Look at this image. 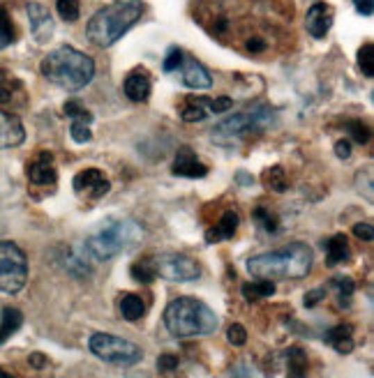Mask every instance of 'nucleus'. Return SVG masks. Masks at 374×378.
Segmentation results:
<instances>
[{
    "mask_svg": "<svg viewBox=\"0 0 374 378\" xmlns=\"http://www.w3.org/2000/svg\"><path fill=\"white\" fill-rule=\"evenodd\" d=\"M0 378H14V376H12V374H7V372H5V369H3V367H0Z\"/></svg>",
    "mask_w": 374,
    "mask_h": 378,
    "instance_id": "obj_48",
    "label": "nucleus"
},
{
    "mask_svg": "<svg viewBox=\"0 0 374 378\" xmlns=\"http://www.w3.org/2000/svg\"><path fill=\"white\" fill-rule=\"evenodd\" d=\"M129 274L134 277V281L139 284H153L157 279V272H155V265H153V258H143V261H136V263L129 268Z\"/></svg>",
    "mask_w": 374,
    "mask_h": 378,
    "instance_id": "obj_26",
    "label": "nucleus"
},
{
    "mask_svg": "<svg viewBox=\"0 0 374 378\" xmlns=\"http://www.w3.org/2000/svg\"><path fill=\"white\" fill-rule=\"evenodd\" d=\"M323 341L330 344L337 353L347 355L354 351V328L349 323H340L335 328H330L326 334H323Z\"/></svg>",
    "mask_w": 374,
    "mask_h": 378,
    "instance_id": "obj_18",
    "label": "nucleus"
},
{
    "mask_svg": "<svg viewBox=\"0 0 374 378\" xmlns=\"http://www.w3.org/2000/svg\"><path fill=\"white\" fill-rule=\"evenodd\" d=\"M28 281V258L12 240H0V290L19 293Z\"/></svg>",
    "mask_w": 374,
    "mask_h": 378,
    "instance_id": "obj_7",
    "label": "nucleus"
},
{
    "mask_svg": "<svg viewBox=\"0 0 374 378\" xmlns=\"http://www.w3.org/2000/svg\"><path fill=\"white\" fill-rule=\"evenodd\" d=\"M247 51H252V54H261V51H266V42L259 38H252V40H247Z\"/></svg>",
    "mask_w": 374,
    "mask_h": 378,
    "instance_id": "obj_46",
    "label": "nucleus"
},
{
    "mask_svg": "<svg viewBox=\"0 0 374 378\" xmlns=\"http://www.w3.org/2000/svg\"><path fill=\"white\" fill-rule=\"evenodd\" d=\"M88 348L99 360L109 362V365H118V367H129L143 360V351L134 341L116 337V334H106V332L92 334L88 341Z\"/></svg>",
    "mask_w": 374,
    "mask_h": 378,
    "instance_id": "obj_6",
    "label": "nucleus"
},
{
    "mask_svg": "<svg viewBox=\"0 0 374 378\" xmlns=\"http://www.w3.org/2000/svg\"><path fill=\"white\" fill-rule=\"evenodd\" d=\"M44 362H47V360H44V355H42V353H33V355H31V365H33V367H38V369H40V367H44Z\"/></svg>",
    "mask_w": 374,
    "mask_h": 378,
    "instance_id": "obj_47",
    "label": "nucleus"
},
{
    "mask_svg": "<svg viewBox=\"0 0 374 378\" xmlns=\"http://www.w3.org/2000/svg\"><path fill=\"white\" fill-rule=\"evenodd\" d=\"M286 365H289V374L286 376H300V378L307 376V355L300 346L289 348V353H286Z\"/></svg>",
    "mask_w": 374,
    "mask_h": 378,
    "instance_id": "obj_24",
    "label": "nucleus"
},
{
    "mask_svg": "<svg viewBox=\"0 0 374 378\" xmlns=\"http://www.w3.org/2000/svg\"><path fill=\"white\" fill-rule=\"evenodd\" d=\"M333 26V12L326 3H314L305 14V28L314 40H323Z\"/></svg>",
    "mask_w": 374,
    "mask_h": 378,
    "instance_id": "obj_12",
    "label": "nucleus"
},
{
    "mask_svg": "<svg viewBox=\"0 0 374 378\" xmlns=\"http://www.w3.org/2000/svg\"><path fill=\"white\" fill-rule=\"evenodd\" d=\"M354 5H356V12L363 14V17H370L374 12V0H354Z\"/></svg>",
    "mask_w": 374,
    "mask_h": 378,
    "instance_id": "obj_44",
    "label": "nucleus"
},
{
    "mask_svg": "<svg viewBox=\"0 0 374 378\" xmlns=\"http://www.w3.org/2000/svg\"><path fill=\"white\" fill-rule=\"evenodd\" d=\"M63 111H65V115H67V118H72L74 122H86V125H88V122H92V113L88 111V108H83L74 99L67 101V104L63 106Z\"/></svg>",
    "mask_w": 374,
    "mask_h": 378,
    "instance_id": "obj_32",
    "label": "nucleus"
},
{
    "mask_svg": "<svg viewBox=\"0 0 374 378\" xmlns=\"http://www.w3.org/2000/svg\"><path fill=\"white\" fill-rule=\"evenodd\" d=\"M231 106H234V99L227 97V94H222V97H215V99H206L208 113H225Z\"/></svg>",
    "mask_w": 374,
    "mask_h": 378,
    "instance_id": "obj_37",
    "label": "nucleus"
},
{
    "mask_svg": "<svg viewBox=\"0 0 374 378\" xmlns=\"http://www.w3.org/2000/svg\"><path fill=\"white\" fill-rule=\"evenodd\" d=\"M347 129H349V134H351V139H354L356 143H368L370 141V127L365 125V122L361 120H349L347 122Z\"/></svg>",
    "mask_w": 374,
    "mask_h": 378,
    "instance_id": "obj_34",
    "label": "nucleus"
},
{
    "mask_svg": "<svg viewBox=\"0 0 374 378\" xmlns=\"http://www.w3.org/2000/svg\"><path fill=\"white\" fill-rule=\"evenodd\" d=\"M174 173L181 178H204L208 176V166L199 162L197 152L190 145H183L174 159Z\"/></svg>",
    "mask_w": 374,
    "mask_h": 378,
    "instance_id": "obj_13",
    "label": "nucleus"
},
{
    "mask_svg": "<svg viewBox=\"0 0 374 378\" xmlns=\"http://www.w3.org/2000/svg\"><path fill=\"white\" fill-rule=\"evenodd\" d=\"M273 122V111L268 106H257L252 108L247 113H236V115H229L222 122L213 127V136H245L252 132H263Z\"/></svg>",
    "mask_w": 374,
    "mask_h": 378,
    "instance_id": "obj_8",
    "label": "nucleus"
},
{
    "mask_svg": "<svg viewBox=\"0 0 374 378\" xmlns=\"http://www.w3.org/2000/svg\"><path fill=\"white\" fill-rule=\"evenodd\" d=\"M222 378H252V374H250L247 365H236L234 369H229Z\"/></svg>",
    "mask_w": 374,
    "mask_h": 378,
    "instance_id": "obj_43",
    "label": "nucleus"
},
{
    "mask_svg": "<svg viewBox=\"0 0 374 378\" xmlns=\"http://www.w3.org/2000/svg\"><path fill=\"white\" fill-rule=\"evenodd\" d=\"M143 311H146V304H143V300L136 293L120 295V314H123L125 321H129V323L139 321L143 316Z\"/></svg>",
    "mask_w": 374,
    "mask_h": 378,
    "instance_id": "obj_22",
    "label": "nucleus"
},
{
    "mask_svg": "<svg viewBox=\"0 0 374 378\" xmlns=\"http://www.w3.org/2000/svg\"><path fill=\"white\" fill-rule=\"evenodd\" d=\"M183 60H185V54L178 47H171L167 58H164V72H176L178 67H183Z\"/></svg>",
    "mask_w": 374,
    "mask_h": 378,
    "instance_id": "obj_36",
    "label": "nucleus"
},
{
    "mask_svg": "<svg viewBox=\"0 0 374 378\" xmlns=\"http://www.w3.org/2000/svg\"><path fill=\"white\" fill-rule=\"evenodd\" d=\"M358 65H361L363 74L368 79L374 76V44H372V42L363 44L361 51H358Z\"/></svg>",
    "mask_w": 374,
    "mask_h": 378,
    "instance_id": "obj_30",
    "label": "nucleus"
},
{
    "mask_svg": "<svg viewBox=\"0 0 374 378\" xmlns=\"http://www.w3.org/2000/svg\"><path fill=\"white\" fill-rule=\"evenodd\" d=\"M263 185L273 189V192L282 194L286 192V187H289V180H286V173L282 166H273V169H268L263 173Z\"/></svg>",
    "mask_w": 374,
    "mask_h": 378,
    "instance_id": "obj_27",
    "label": "nucleus"
},
{
    "mask_svg": "<svg viewBox=\"0 0 374 378\" xmlns=\"http://www.w3.org/2000/svg\"><path fill=\"white\" fill-rule=\"evenodd\" d=\"M143 14L141 0H125V3H113L109 7H102L99 12L92 14V19L86 26V38L95 47H111L123 38Z\"/></svg>",
    "mask_w": 374,
    "mask_h": 378,
    "instance_id": "obj_4",
    "label": "nucleus"
},
{
    "mask_svg": "<svg viewBox=\"0 0 374 378\" xmlns=\"http://www.w3.org/2000/svg\"><path fill=\"white\" fill-rule=\"evenodd\" d=\"M164 325L178 339L204 337L218 330L220 318L204 300L192 295H181L171 300L164 309Z\"/></svg>",
    "mask_w": 374,
    "mask_h": 378,
    "instance_id": "obj_3",
    "label": "nucleus"
},
{
    "mask_svg": "<svg viewBox=\"0 0 374 378\" xmlns=\"http://www.w3.org/2000/svg\"><path fill=\"white\" fill-rule=\"evenodd\" d=\"M286 378H300V376H286Z\"/></svg>",
    "mask_w": 374,
    "mask_h": 378,
    "instance_id": "obj_49",
    "label": "nucleus"
},
{
    "mask_svg": "<svg viewBox=\"0 0 374 378\" xmlns=\"http://www.w3.org/2000/svg\"><path fill=\"white\" fill-rule=\"evenodd\" d=\"M155 272L157 277L174 281V284H183V281H197L201 277V265L194 258L185 256V254H160V256L153 258Z\"/></svg>",
    "mask_w": 374,
    "mask_h": 378,
    "instance_id": "obj_9",
    "label": "nucleus"
},
{
    "mask_svg": "<svg viewBox=\"0 0 374 378\" xmlns=\"http://www.w3.org/2000/svg\"><path fill=\"white\" fill-rule=\"evenodd\" d=\"M74 189L79 194H88L92 199H99L111 189V183L104 178V173L99 169H86L74 176Z\"/></svg>",
    "mask_w": 374,
    "mask_h": 378,
    "instance_id": "obj_11",
    "label": "nucleus"
},
{
    "mask_svg": "<svg viewBox=\"0 0 374 378\" xmlns=\"http://www.w3.org/2000/svg\"><path fill=\"white\" fill-rule=\"evenodd\" d=\"M21 325H24V314L17 307H5L0 314V344H5L14 332H19Z\"/></svg>",
    "mask_w": 374,
    "mask_h": 378,
    "instance_id": "obj_21",
    "label": "nucleus"
},
{
    "mask_svg": "<svg viewBox=\"0 0 374 378\" xmlns=\"http://www.w3.org/2000/svg\"><path fill=\"white\" fill-rule=\"evenodd\" d=\"M70 134L76 143H88L92 139V132H90V127L86 125V122H72Z\"/></svg>",
    "mask_w": 374,
    "mask_h": 378,
    "instance_id": "obj_38",
    "label": "nucleus"
},
{
    "mask_svg": "<svg viewBox=\"0 0 374 378\" xmlns=\"http://www.w3.org/2000/svg\"><path fill=\"white\" fill-rule=\"evenodd\" d=\"M17 92H21V83L10 74H0V104H12Z\"/></svg>",
    "mask_w": 374,
    "mask_h": 378,
    "instance_id": "obj_29",
    "label": "nucleus"
},
{
    "mask_svg": "<svg viewBox=\"0 0 374 378\" xmlns=\"http://www.w3.org/2000/svg\"><path fill=\"white\" fill-rule=\"evenodd\" d=\"M273 293H275V284L268 281V279L243 284V295H245V300H250V302L266 300V297H270Z\"/></svg>",
    "mask_w": 374,
    "mask_h": 378,
    "instance_id": "obj_23",
    "label": "nucleus"
},
{
    "mask_svg": "<svg viewBox=\"0 0 374 378\" xmlns=\"http://www.w3.org/2000/svg\"><path fill=\"white\" fill-rule=\"evenodd\" d=\"M125 94L132 101H146L150 97V90H153V83H150V74L148 69L136 67L127 74L125 85H123Z\"/></svg>",
    "mask_w": 374,
    "mask_h": 378,
    "instance_id": "obj_15",
    "label": "nucleus"
},
{
    "mask_svg": "<svg viewBox=\"0 0 374 378\" xmlns=\"http://www.w3.org/2000/svg\"><path fill=\"white\" fill-rule=\"evenodd\" d=\"M314 254L305 243H291L275 252L257 254L247 261V272L257 279H303L310 274Z\"/></svg>",
    "mask_w": 374,
    "mask_h": 378,
    "instance_id": "obj_1",
    "label": "nucleus"
},
{
    "mask_svg": "<svg viewBox=\"0 0 374 378\" xmlns=\"http://www.w3.org/2000/svg\"><path fill=\"white\" fill-rule=\"evenodd\" d=\"M335 155L340 159H349L351 157V143L349 141H337L335 143Z\"/></svg>",
    "mask_w": 374,
    "mask_h": 378,
    "instance_id": "obj_45",
    "label": "nucleus"
},
{
    "mask_svg": "<svg viewBox=\"0 0 374 378\" xmlns=\"http://www.w3.org/2000/svg\"><path fill=\"white\" fill-rule=\"evenodd\" d=\"M40 72L49 83L74 92L86 88L92 81V76H95V63H92L90 56H86L83 51H79L74 47H58L51 54L44 56Z\"/></svg>",
    "mask_w": 374,
    "mask_h": 378,
    "instance_id": "obj_2",
    "label": "nucleus"
},
{
    "mask_svg": "<svg viewBox=\"0 0 374 378\" xmlns=\"http://www.w3.org/2000/svg\"><path fill=\"white\" fill-rule=\"evenodd\" d=\"M227 339H229V344H231V346H243L247 341V330L243 328L241 323H234L231 328L227 330Z\"/></svg>",
    "mask_w": 374,
    "mask_h": 378,
    "instance_id": "obj_39",
    "label": "nucleus"
},
{
    "mask_svg": "<svg viewBox=\"0 0 374 378\" xmlns=\"http://www.w3.org/2000/svg\"><path fill=\"white\" fill-rule=\"evenodd\" d=\"M323 297H326V288H314V290H307L305 293V307H316Z\"/></svg>",
    "mask_w": 374,
    "mask_h": 378,
    "instance_id": "obj_42",
    "label": "nucleus"
},
{
    "mask_svg": "<svg viewBox=\"0 0 374 378\" xmlns=\"http://www.w3.org/2000/svg\"><path fill=\"white\" fill-rule=\"evenodd\" d=\"M252 217H254V220H257L259 224H261V229L270 231V233H275V231H277V217H275V215H270L266 208H257V210H254V215H252Z\"/></svg>",
    "mask_w": 374,
    "mask_h": 378,
    "instance_id": "obj_35",
    "label": "nucleus"
},
{
    "mask_svg": "<svg viewBox=\"0 0 374 378\" xmlns=\"http://www.w3.org/2000/svg\"><path fill=\"white\" fill-rule=\"evenodd\" d=\"M26 14H28V21H31V33L35 42H38V44H47V42L54 38V31H56L51 12L42 3H28Z\"/></svg>",
    "mask_w": 374,
    "mask_h": 378,
    "instance_id": "obj_10",
    "label": "nucleus"
},
{
    "mask_svg": "<svg viewBox=\"0 0 374 378\" xmlns=\"http://www.w3.org/2000/svg\"><path fill=\"white\" fill-rule=\"evenodd\" d=\"M183 122H201L208 118V108H206V97H192L185 104L181 113Z\"/></svg>",
    "mask_w": 374,
    "mask_h": 378,
    "instance_id": "obj_25",
    "label": "nucleus"
},
{
    "mask_svg": "<svg viewBox=\"0 0 374 378\" xmlns=\"http://www.w3.org/2000/svg\"><path fill=\"white\" fill-rule=\"evenodd\" d=\"M26 141V129L17 115L0 108V148H17Z\"/></svg>",
    "mask_w": 374,
    "mask_h": 378,
    "instance_id": "obj_14",
    "label": "nucleus"
},
{
    "mask_svg": "<svg viewBox=\"0 0 374 378\" xmlns=\"http://www.w3.org/2000/svg\"><path fill=\"white\" fill-rule=\"evenodd\" d=\"M333 286L337 288V293H340L342 304H349L351 295H354V290H356V281L351 279V277H335Z\"/></svg>",
    "mask_w": 374,
    "mask_h": 378,
    "instance_id": "obj_33",
    "label": "nucleus"
},
{
    "mask_svg": "<svg viewBox=\"0 0 374 378\" xmlns=\"http://www.w3.org/2000/svg\"><path fill=\"white\" fill-rule=\"evenodd\" d=\"M183 83L187 85V88L206 90V88H211V85H213V76L199 60L187 58V60H183Z\"/></svg>",
    "mask_w": 374,
    "mask_h": 378,
    "instance_id": "obj_16",
    "label": "nucleus"
},
{
    "mask_svg": "<svg viewBox=\"0 0 374 378\" xmlns=\"http://www.w3.org/2000/svg\"><path fill=\"white\" fill-rule=\"evenodd\" d=\"M143 238V227L129 217H118V220H106L99 224L86 240V252L95 261H109L118 254L132 249Z\"/></svg>",
    "mask_w": 374,
    "mask_h": 378,
    "instance_id": "obj_5",
    "label": "nucleus"
},
{
    "mask_svg": "<svg viewBox=\"0 0 374 378\" xmlns=\"http://www.w3.org/2000/svg\"><path fill=\"white\" fill-rule=\"evenodd\" d=\"M14 40H17V31H14L12 17L5 7H0V49L14 44Z\"/></svg>",
    "mask_w": 374,
    "mask_h": 378,
    "instance_id": "obj_28",
    "label": "nucleus"
},
{
    "mask_svg": "<svg viewBox=\"0 0 374 378\" xmlns=\"http://www.w3.org/2000/svg\"><path fill=\"white\" fill-rule=\"evenodd\" d=\"M157 369H160L162 374H169L178 369V355H171V353H164L157 358Z\"/></svg>",
    "mask_w": 374,
    "mask_h": 378,
    "instance_id": "obj_40",
    "label": "nucleus"
},
{
    "mask_svg": "<svg viewBox=\"0 0 374 378\" xmlns=\"http://www.w3.org/2000/svg\"><path fill=\"white\" fill-rule=\"evenodd\" d=\"M349 240L344 233H335L326 243V265H340L344 261H349Z\"/></svg>",
    "mask_w": 374,
    "mask_h": 378,
    "instance_id": "obj_20",
    "label": "nucleus"
},
{
    "mask_svg": "<svg viewBox=\"0 0 374 378\" xmlns=\"http://www.w3.org/2000/svg\"><path fill=\"white\" fill-rule=\"evenodd\" d=\"M56 10H58V17L63 21H79V14H81V5H79V0H58V5H56Z\"/></svg>",
    "mask_w": 374,
    "mask_h": 378,
    "instance_id": "obj_31",
    "label": "nucleus"
},
{
    "mask_svg": "<svg viewBox=\"0 0 374 378\" xmlns=\"http://www.w3.org/2000/svg\"><path fill=\"white\" fill-rule=\"evenodd\" d=\"M354 236L358 240H365V243H372V238H374V229H372V224L370 222H361V224H356L354 227Z\"/></svg>",
    "mask_w": 374,
    "mask_h": 378,
    "instance_id": "obj_41",
    "label": "nucleus"
},
{
    "mask_svg": "<svg viewBox=\"0 0 374 378\" xmlns=\"http://www.w3.org/2000/svg\"><path fill=\"white\" fill-rule=\"evenodd\" d=\"M28 180H31L33 185H54L56 183V169L51 164V152H42V155L28 166Z\"/></svg>",
    "mask_w": 374,
    "mask_h": 378,
    "instance_id": "obj_17",
    "label": "nucleus"
},
{
    "mask_svg": "<svg viewBox=\"0 0 374 378\" xmlns=\"http://www.w3.org/2000/svg\"><path fill=\"white\" fill-rule=\"evenodd\" d=\"M238 231V215L234 210H227L225 215L220 217V222L206 233V243H220V240H229L234 238V233Z\"/></svg>",
    "mask_w": 374,
    "mask_h": 378,
    "instance_id": "obj_19",
    "label": "nucleus"
}]
</instances>
